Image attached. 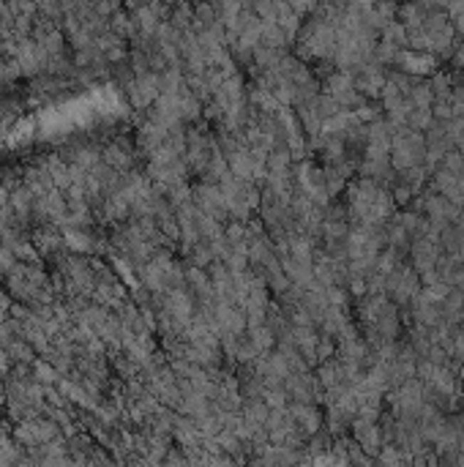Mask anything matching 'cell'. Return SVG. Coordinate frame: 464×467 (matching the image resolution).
I'll list each match as a JSON object with an SVG mask.
<instances>
[{
  "instance_id": "obj_6",
  "label": "cell",
  "mask_w": 464,
  "mask_h": 467,
  "mask_svg": "<svg viewBox=\"0 0 464 467\" xmlns=\"http://www.w3.org/2000/svg\"><path fill=\"white\" fill-rule=\"evenodd\" d=\"M162 3H167V6H175V3H178V0H162Z\"/></svg>"
},
{
  "instance_id": "obj_2",
  "label": "cell",
  "mask_w": 464,
  "mask_h": 467,
  "mask_svg": "<svg viewBox=\"0 0 464 467\" xmlns=\"http://www.w3.org/2000/svg\"><path fill=\"white\" fill-rule=\"evenodd\" d=\"M169 22H172L178 31H191V28H194V3L178 0L175 6H169Z\"/></svg>"
},
{
  "instance_id": "obj_1",
  "label": "cell",
  "mask_w": 464,
  "mask_h": 467,
  "mask_svg": "<svg viewBox=\"0 0 464 467\" xmlns=\"http://www.w3.org/2000/svg\"><path fill=\"white\" fill-rule=\"evenodd\" d=\"M134 159H137V145H132L126 137H115L112 142H107L101 148V162H107L117 172L134 169Z\"/></svg>"
},
{
  "instance_id": "obj_3",
  "label": "cell",
  "mask_w": 464,
  "mask_h": 467,
  "mask_svg": "<svg viewBox=\"0 0 464 467\" xmlns=\"http://www.w3.org/2000/svg\"><path fill=\"white\" fill-rule=\"evenodd\" d=\"M6 355L11 358V364H33L38 352L31 347V342H25L22 336H17V339H14V342L6 347Z\"/></svg>"
},
{
  "instance_id": "obj_4",
  "label": "cell",
  "mask_w": 464,
  "mask_h": 467,
  "mask_svg": "<svg viewBox=\"0 0 464 467\" xmlns=\"http://www.w3.org/2000/svg\"><path fill=\"white\" fill-rule=\"evenodd\" d=\"M148 0H123V9H129V11H134V9H139V6H145Z\"/></svg>"
},
{
  "instance_id": "obj_5",
  "label": "cell",
  "mask_w": 464,
  "mask_h": 467,
  "mask_svg": "<svg viewBox=\"0 0 464 467\" xmlns=\"http://www.w3.org/2000/svg\"><path fill=\"white\" fill-rule=\"evenodd\" d=\"M6 205H9V189L0 184V211H3Z\"/></svg>"
}]
</instances>
